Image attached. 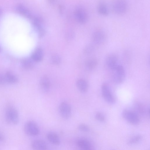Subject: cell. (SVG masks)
Instances as JSON below:
<instances>
[{
    "instance_id": "obj_1",
    "label": "cell",
    "mask_w": 150,
    "mask_h": 150,
    "mask_svg": "<svg viewBox=\"0 0 150 150\" xmlns=\"http://www.w3.org/2000/svg\"><path fill=\"white\" fill-rule=\"evenodd\" d=\"M4 116L6 121L9 124L16 125L19 122L20 117L18 112L11 105H9L6 107Z\"/></svg>"
},
{
    "instance_id": "obj_2",
    "label": "cell",
    "mask_w": 150,
    "mask_h": 150,
    "mask_svg": "<svg viewBox=\"0 0 150 150\" xmlns=\"http://www.w3.org/2000/svg\"><path fill=\"white\" fill-rule=\"evenodd\" d=\"M113 71L112 79L113 82L117 84L122 83L126 77L125 71L123 66L119 64Z\"/></svg>"
},
{
    "instance_id": "obj_3",
    "label": "cell",
    "mask_w": 150,
    "mask_h": 150,
    "mask_svg": "<svg viewBox=\"0 0 150 150\" xmlns=\"http://www.w3.org/2000/svg\"><path fill=\"white\" fill-rule=\"evenodd\" d=\"M112 8L115 13L122 15L127 11L128 4L126 0H114L112 3Z\"/></svg>"
},
{
    "instance_id": "obj_4",
    "label": "cell",
    "mask_w": 150,
    "mask_h": 150,
    "mask_svg": "<svg viewBox=\"0 0 150 150\" xmlns=\"http://www.w3.org/2000/svg\"><path fill=\"white\" fill-rule=\"evenodd\" d=\"M24 131L27 135L30 136H38L40 133V129L36 123L33 120L26 122L24 126Z\"/></svg>"
},
{
    "instance_id": "obj_5",
    "label": "cell",
    "mask_w": 150,
    "mask_h": 150,
    "mask_svg": "<svg viewBox=\"0 0 150 150\" xmlns=\"http://www.w3.org/2000/svg\"><path fill=\"white\" fill-rule=\"evenodd\" d=\"M122 116L125 120L132 125H136L139 122L140 119L137 114L131 110L124 109L122 112Z\"/></svg>"
},
{
    "instance_id": "obj_6",
    "label": "cell",
    "mask_w": 150,
    "mask_h": 150,
    "mask_svg": "<svg viewBox=\"0 0 150 150\" xmlns=\"http://www.w3.org/2000/svg\"><path fill=\"white\" fill-rule=\"evenodd\" d=\"M101 92L103 99L107 103L110 104L115 103V99L108 85L103 83L101 86Z\"/></svg>"
},
{
    "instance_id": "obj_7",
    "label": "cell",
    "mask_w": 150,
    "mask_h": 150,
    "mask_svg": "<svg viewBox=\"0 0 150 150\" xmlns=\"http://www.w3.org/2000/svg\"><path fill=\"white\" fill-rule=\"evenodd\" d=\"M59 112L61 117L64 119H68L71 114V109L70 104L67 102L63 101L59 104Z\"/></svg>"
},
{
    "instance_id": "obj_8",
    "label": "cell",
    "mask_w": 150,
    "mask_h": 150,
    "mask_svg": "<svg viewBox=\"0 0 150 150\" xmlns=\"http://www.w3.org/2000/svg\"><path fill=\"white\" fill-rule=\"evenodd\" d=\"M119 59L117 55L114 53L108 55L105 59V63L107 67L110 69L113 70L119 64Z\"/></svg>"
},
{
    "instance_id": "obj_9",
    "label": "cell",
    "mask_w": 150,
    "mask_h": 150,
    "mask_svg": "<svg viewBox=\"0 0 150 150\" xmlns=\"http://www.w3.org/2000/svg\"><path fill=\"white\" fill-rule=\"evenodd\" d=\"M75 16L77 21L80 23L84 24L88 20V16L87 11L83 7L79 6L76 9Z\"/></svg>"
},
{
    "instance_id": "obj_10",
    "label": "cell",
    "mask_w": 150,
    "mask_h": 150,
    "mask_svg": "<svg viewBox=\"0 0 150 150\" xmlns=\"http://www.w3.org/2000/svg\"><path fill=\"white\" fill-rule=\"evenodd\" d=\"M106 36L105 33L101 30L94 31L92 34V39L93 42L96 44L100 45L104 42Z\"/></svg>"
},
{
    "instance_id": "obj_11",
    "label": "cell",
    "mask_w": 150,
    "mask_h": 150,
    "mask_svg": "<svg viewBox=\"0 0 150 150\" xmlns=\"http://www.w3.org/2000/svg\"><path fill=\"white\" fill-rule=\"evenodd\" d=\"M76 144L78 147L82 150H91L93 148L92 143L88 139L85 138L78 139Z\"/></svg>"
},
{
    "instance_id": "obj_12",
    "label": "cell",
    "mask_w": 150,
    "mask_h": 150,
    "mask_svg": "<svg viewBox=\"0 0 150 150\" xmlns=\"http://www.w3.org/2000/svg\"><path fill=\"white\" fill-rule=\"evenodd\" d=\"M39 84L41 91L44 93H47L50 90V82L49 78L46 76L42 77L40 79Z\"/></svg>"
},
{
    "instance_id": "obj_13",
    "label": "cell",
    "mask_w": 150,
    "mask_h": 150,
    "mask_svg": "<svg viewBox=\"0 0 150 150\" xmlns=\"http://www.w3.org/2000/svg\"><path fill=\"white\" fill-rule=\"evenodd\" d=\"M31 146L33 149L35 150H45L47 148L46 142L41 139L33 140L31 142Z\"/></svg>"
},
{
    "instance_id": "obj_14",
    "label": "cell",
    "mask_w": 150,
    "mask_h": 150,
    "mask_svg": "<svg viewBox=\"0 0 150 150\" xmlns=\"http://www.w3.org/2000/svg\"><path fill=\"white\" fill-rule=\"evenodd\" d=\"M76 87L79 91L81 93H86L88 89V84L85 79H78L76 83Z\"/></svg>"
},
{
    "instance_id": "obj_15",
    "label": "cell",
    "mask_w": 150,
    "mask_h": 150,
    "mask_svg": "<svg viewBox=\"0 0 150 150\" xmlns=\"http://www.w3.org/2000/svg\"><path fill=\"white\" fill-rule=\"evenodd\" d=\"M47 137L48 140L54 145H58L60 143L61 140L59 136L54 132H48L47 134Z\"/></svg>"
},
{
    "instance_id": "obj_16",
    "label": "cell",
    "mask_w": 150,
    "mask_h": 150,
    "mask_svg": "<svg viewBox=\"0 0 150 150\" xmlns=\"http://www.w3.org/2000/svg\"><path fill=\"white\" fill-rule=\"evenodd\" d=\"M43 57V52L42 49L40 47L35 49L32 53L31 58L34 62L41 61Z\"/></svg>"
},
{
    "instance_id": "obj_17",
    "label": "cell",
    "mask_w": 150,
    "mask_h": 150,
    "mask_svg": "<svg viewBox=\"0 0 150 150\" xmlns=\"http://www.w3.org/2000/svg\"><path fill=\"white\" fill-rule=\"evenodd\" d=\"M97 9L98 13L102 16H107L109 14V9L107 5L103 1L99 3Z\"/></svg>"
},
{
    "instance_id": "obj_18",
    "label": "cell",
    "mask_w": 150,
    "mask_h": 150,
    "mask_svg": "<svg viewBox=\"0 0 150 150\" xmlns=\"http://www.w3.org/2000/svg\"><path fill=\"white\" fill-rule=\"evenodd\" d=\"M34 61L31 58L25 57L21 61V65L24 69L29 70L32 69L34 67Z\"/></svg>"
},
{
    "instance_id": "obj_19",
    "label": "cell",
    "mask_w": 150,
    "mask_h": 150,
    "mask_svg": "<svg viewBox=\"0 0 150 150\" xmlns=\"http://www.w3.org/2000/svg\"><path fill=\"white\" fill-rule=\"evenodd\" d=\"M16 11L19 14H21L25 17L30 18L31 14L28 10L23 5L18 4L16 7Z\"/></svg>"
},
{
    "instance_id": "obj_20",
    "label": "cell",
    "mask_w": 150,
    "mask_h": 150,
    "mask_svg": "<svg viewBox=\"0 0 150 150\" xmlns=\"http://www.w3.org/2000/svg\"><path fill=\"white\" fill-rule=\"evenodd\" d=\"M4 76L6 82L10 84H15L18 81V78L16 76L10 72H7Z\"/></svg>"
},
{
    "instance_id": "obj_21",
    "label": "cell",
    "mask_w": 150,
    "mask_h": 150,
    "mask_svg": "<svg viewBox=\"0 0 150 150\" xmlns=\"http://www.w3.org/2000/svg\"><path fill=\"white\" fill-rule=\"evenodd\" d=\"M98 64V61L96 59H91L86 61L85 65L88 70L92 71L96 69Z\"/></svg>"
},
{
    "instance_id": "obj_22",
    "label": "cell",
    "mask_w": 150,
    "mask_h": 150,
    "mask_svg": "<svg viewBox=\"0 0 150 150\" xmlns=\"http://www.w3.org/2000/svg\"><path fill=\"white\" fill-rule=\"evenodd\" d=\"M142 136L140 134H137L129 139L127 142V144L132 146L139 142L142 139Z\"/></svg>"
},
{
    "instance_id": "obj_23",
    "label": "cell",
    "mask_w": 150,
    "mask_h": 150,
    "mask_svg": "<svg viewBox=\"0 0 150 150\" xmlns=\"http://www.w3.org/2000/svg\"><path fill=\"white\" fill-rule=\"evenodd\" d=\"M135 108L137 111L142 115H145L146 113L149 115V113L146 111V110L143 105L139 103H136L134 104Z\"/></svg>"
},
{
    "instance_id": "obj_24",
    "label": "cell",
    "mask_w": 150,
    "mask_h": 150,
    "mask_svg": "<svg viewBox=\"0 0 150 150\" xmlns=\"http://www.w3.org/2000/svg\"><path fill=\"white\" fill-rule=\"evenodd\" d=\"M51 61L52 64L58 65L61 62V59L59 55L55 54H53L51 57Z\"/></svg>"
},
{
    "instance_id": "obj_25",
    "label": "cell",
    "mask_w": 150,
    "mask_h": 150,
    "mask_svg": "<svg viewBox=\"0 0 150 150\" xmlns=\"http://www.w3.org/2000/svg\"><path fill=\"white\" fill-rule=\"evenodd\" d=\"M93 45L91 44L87 45L85 46L83 50V52L86 54L88 55L92 53L94 50Z\"/></svg>"
},
{
    "instance_id": "obj_26",
    "label": "cell",
    "mask_w": 150,
    "mask_h": 150,
    "mask_svg": "<svg viewBox=\"0 0 150 150\" xmlns=\"http://www.w3.org/2000/svg\"><path fill=\"white\" fill-rule=\"evenodd\" d=\"M96 119L98 121L101 122H105V116L101 113L98 112L95 115Z\"/></svg>"
},
{
    "instance_id": "obj_27",
    "label": "cell",
    "mask_w": 150,
    "mask_h": 150,
    "mask_svg": "<svg viewBox=\"0 0 150 150\" xmlns=\"http://www.w3.org/2000/svg\"><path fill=\"white\" fill-rule=\"evenodd\" d=\"M78 129L81 131L84 132H88L90 130L89 127L86 125L81 124L78 126Z\"/></svg>"
},
{
    "instance_id": "obj_28",
    "label": "cell",
    "mask_w": 150,
    "mask_h": 150,
    "mask_svg": "<svg viewBox=\"0 0 150 150\" xmlns=\"http://www.w3.org/2000/svg\"><path fill=\"white\" fill-rule=\"evenodd\" d=\"M6 82L4 75L0 74V85H3Z\"/></svg>"
},
{
    "instance_id": "obj_29",
    "label": "cell",
    "mask_w": 150,
    "mask_h": 150,
    "mask_svg": "<svg viewBox=\"0 0 150 150\" xmlns=\"http://www.w3.org/2000/svg\"><path fill=\"white\" fill-rule=\"evenodd\" d=\"M5 139L4 136L1 132H0V142H4Z\"/></svg>"
},
{
    "instance_id": "obj_30",
    "label": "cell",
    "mask_w": 150,
    "mask_h": 150,
    "mask_svg": "<svg viewBox=\"0 0 150 150\" xmlns=\"http://www.w3.org/2000/svg\"><path fill=\"white\" fill-rule=\"evenodd\" d=\"M50 2L51 3H53L54 2L55 0H49Z\"/></svg>"
},
{
    "instance_id": "obj_31",
    "label": "cell",
    "mask_w": 150,
    "mask_h": 150,
    "mask_svg": "<svg viewBox=\"0 0 150 150\" xmlns=\"http://www.w3.org/2000/svg\"><path fill=\"white\" fill-rule=\"evenodd\" d=\"M2 13V10L1 7H0V15Z\"/></svg>"
},
{
    "instance_id": "obj_32",
    "label": "cell",
    "mask_w": 150,
    "mask_h": 150,
    "mask_svg": "<svg viewBox=\"0 0 150 150\" xmlns=\"http://www.w3.org/2000/svg\"><path fill=\"white\" fill-rule=\"evenodd\" d=\"M1 50H2L1 48V47L0 46V52H1Z\"/></svg>"
}]
</instances>
